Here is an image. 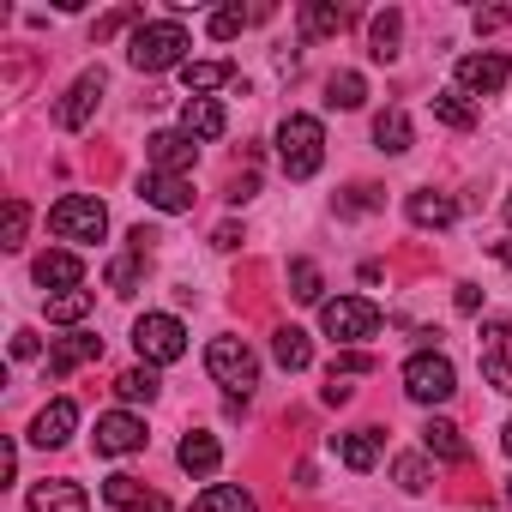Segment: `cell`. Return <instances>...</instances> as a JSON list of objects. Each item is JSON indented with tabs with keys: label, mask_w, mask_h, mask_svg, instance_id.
Returning <instances> with one entry per match:
<instances>
[{
	"label": "cell",
	"mask_w": 512,
	"mask_h": 512,
	"mask_svg": "<svg viewBox=\"0 0 512 512\" xmlns=\"http://www.w3.org/2000/svg\"><path fill=\"white\" fill-rule=\"evenodd\" d=\"M181 55H187V31L175 19H145L127 37V61L139 73H169V67H181Z\"/></svg>",
	"instance_id": "6da1fadb"
},
{
	"label": "cell",
	"mask_w": 512,
	"mask_h": 512,
	"mask_svg": "<svg viewBox=\"0 0 512 512\" xmlns=\"http://www.w3.org/2000/svg\"><path fill=\"white\" fill-rule=\"evenodd\" d=\"M278 163H284L290 181L320 175V163H326V127H320L314 115H290V121L278 127Z\"/></svg>",
	"instance_id": "7a4b0ae2"
},
{
	"label": "cell",
	"mask_w": 512,
	"mask_h": 512,
	"mask_svg": "<svg viewBox=\"0 0 512 512\" xmlns=\"http://www.w3.org/2000/svg\"><path fill=\"white\" fill-rule=\"evenodd\" d=\"M133 350L151 362V368H169L187 356V326L175 314H139L133 320Z\"/></svg>",
	"instance_id": "3957f363"
},
{
	"label": "cell",
	"mask_w": 512,
	"mask_h": 512,
	"mask_svg": "<svg viewBox=\"0 0 512 512\" xmlns=\"http://www.w3.org/2000/svg\"><path fill=\"white\" fill-rule=\"evenodd\" d=\"M49 229H55L61 241H103L109 211H103V199H91V193H67V199H55Z\"/></svg>",
	"instance_id": "277c9868"
},
{
	"label": "cell",
	"mask_w": 512,
	"mask_h": 512,
	"mask_svg": "<svg viewBox=\"0 0 512 512\" xmlns=\"http://www.w3.org/2000/svg\"><path fill=\"white\" fill-rule=\"evenodd\" d=\"M404 392H410L416 404H446V398L458 392V368H452L440 350H422V356L404 362Z\"/></svg>",
	"instance_id": "5b68a950"
},
{
	"label": "cell",
	"mask_w": 512,
	"mask_h": 512,
	"mask_svg": "<svg viewBox=\"0 0 512 512\" xmlns=\"http://www.w3.org/2000/svg\"><path fill=\"white\" fill-rule=\"evenodd\" d=\"M205 368H211V380H217V386H229V392H241V398H247V386H253V380H260V356H253L241 338H211Z\"/></svg>",
	"instance_id": "8992f818"
},
{
	"label": "cell",
	"mask_w": 512,
	"mask_h": 512,
	"mask_svg": "<svg viewBox=\"0 0 512 512\" xmlns=\"http://www.w3.org/2000/svg\"><path fill=\"white\" fill-rule=\"evenodd\" d=\"M320 326H326V338H338V344H362V338L380 332V308L362 302V296H338V302L320 308Z\"/></svg>",
	"instance_id": "52a82bcc"
},
{
	"label": "cell",
	"mask_w": 512,
	"mask_h": 512,
	"mask_svg": "<svg viewBox=\"0 0 512 512\" xmlns=\"http://www.w3.org/2000/svg\"><path fill=\"white\" fill-rule=\"evenodd\" d=\"M512 79V61L506 55H464L458 61V91L464 97H500Z\"/></svg>",
	"instance_id": "ba28073f"
},
{
	"label": "cell",
	"mask_w": 512,
	"mask_h": 512,
	"mask_svg": "<svg viewBox=\"0 0 512 512\" xmlns=\"http://www.w3.org/2000/svg\"><path fill=\"white\" fill-rule=\"evenodd\" d=\"M103 85H109V79H103V67H91V73H79V79H73V91L61 97V109H55V121H61L67 133H79V127H85V121L97 115V103H103Z\"/></svg>",
	"instance_id": "9c48e42d"
},
{
	"label": "cell",
	"mask_w": 512,
	"mask_h": 512,
	"mask_svg": "<svg viewBox=\"0 0 512 512\" xmlns=\"http://www.w3.org/2000/svg\"><path fill=\"white\" fill-rule=\"evenodd\" d=\"M97 452L103 458H127V452H139L145 446V422L139 416H127V410H109V416H97Z\"/></svg>",
	"instance_id": "30bf717a"
},
{
	"label": "cell",
	"mask_w": 512,
	"mask_h": 512,
	"mask_svg": "<svg viewBox=\"0 0 512 512\" xmlns=\"http://www.w3.org/2000/svg\"><path fill=\"white\" fill-rule=\"evenodd\" d=\"M482 374L494 392H512V320H494L482 332Z\"/></svg>",
	"instance_id": "8fae6325"
},
{
	"label": "cell",
	"mask_w": 512,
	"mask_h": 512,
	"mask_svg": "<svg viewBox=\"0 0 512 512\" xmlns=\"http://www.w3.org/2000/svg\"><path fill=\"white\" fill-rule=\"evenodd\" d=\"M31 278H37L43 290L67 296V290H79V284H85V260H79V253H67V247H55V253H43V260L31 266Z\"/></svg>",
	"instance_id": "7c38bea8"
},
{
	"label": "cell",
	"mask_w": 512,
	"mask_h": 512,
	"mask_svg": "<svg viewBox=\"0 0 512 512\" xmlns=\"http://www.w3.org/2000/svg\"><path fill=\"white\" fill-rule=\"evenodd\" d=\"M145 151H151V169H157V175H187L193 157H199V145H193L187 133H151Z\"/></svg>",
	"instance_id": "4fadbf2b"
},
{
	"label": "cell",
	"mask_w": 512,
	"mask_h": 512,
	"mask_svg": "<svg viewBox=\"0 0 512 512\" xmlns=\"http://www.w3.org/2000/svg\"><path fill=\"white\" fill-rule=\"evenodd\" d=\"M103 500L121 506V512H169V500H163L157 488H145L139 476H109V482H103Z\"/></svg>",
	"instance_id": "5bb4252c"
},
{
	"label": "cell",
	"mask_w": 512,
	"mask_h": 512,
	"mask_svg": "<svg viewBox=\"0 0 512 512\" xmlns=\"http://www.w3.org/2000/svg\"><path fill=\"white\" fill-rule=\"evenodd\" d=\"M139 193H145V205H157V211H193V181L187 175H145L139 181Z\"/></svg>",
	"instance_id": "9a60e30c"
},
{
	"label": "cell",
	"mask_w": 512,
	"mask_h": 512,
	"mask_svg": "<svg viewBox=\"0 0 512 512\" xmlns=\"http://www.w3.org/2000/svg\"><path fill=\"white\" fill-rule=\"evenodd\" d=\"M73 428H79V404H73V398H55V404L31 422V440H37V446H67Z\"/></svg>",
	"instance_id": "2e32d148"
},
{
	"label": "cell",
	"mask_w": 512,
	"mask_h": 512,
	"mask_svg": "<svg viewBox=\"0 0 512 512\" xmlns=\"http://www.w3.org/2000/svg\"><path fill=\"white\" fill-rule=\"evenodd\" d=\"M223 127H229V115H223L217 97H187V109H181V133L187 139H217Z\"/></svg>",
	"instance_id": "e0dca14e"
},
{
	"label": "cell",
	"mask_w": 512,
	"mask_h": 512,
	"mask_svg": "<svg viewBox=\"0 0 512 512\" xmlns=\"http://www.w3.org/2000/svg\"><path fill=\"white\" fill-rule=\"evenodd\" d=\"M175 458H181V470H193V476H211L217 464H223V446H217V434H181V446H175Z\"/></svg>",
	"instance_id": "ac0fdd59"
},
{
	"label": "cell",
	"mask_w": 512,
	"mask_h": 512,
	"mask_svg": "<svg viewBox=\"0 0 512 512\" xmlns=\"http://www.w3.org/2000/svg\"><path fill=\"white\" fill-rule=\"evenodd\" d=\"M31 512H91L79 482H37L31 488Z\"/></svg>",
	"instance_id": "d6986e66"
},
{
	"label": "cell",
	"mask_w": 512,
	"mask_h": 512,
	"mask_svg": "<svg viewBox=\"0 0 512 512\" xmlns=\"http://www.w3.org/2000/svg\"><path fill=\"white\" fill-rule=\"evenodd\" d=\"M97 356H103V338L79 332V338H67V344H55V350H49V374H55V380H67L79 362H97Z\"/></svg>",
	"instance_id": "ffe728a7"
},
{
	"label": "cell",
	"mask_w": 512,
	"mask_h": 512,
	"mask_svg": "<svg viewBox=\"0 0 512 512\" xmlns=\"http://www.w3.org/2000/svg\"><path fill=\"white\" fill-rule=\"evenodd\" d=\"M404 211H410V223H416V229H446V223L458 217V205H452L446 193H410V199H404Z\"/></svg>",
	"instance_id": "44dd1931"
},
{
	"label": "cell",
	"mask_w": 512,
	"mask_h": 512,
	"mask_svg": "<svg viewBox=\"0 0 512 512\" xmlns=\"http://www.w3.org/2000/svg\"><path fill=\"white\" fill-rule=\"evenodd\" d=\"M422 446H428L434 458H446V464H464V458H470V446H464V434H458V428H452L446 416H434V422L422 428Z\"/></svg>",
	"instance_id": "7402d4cb"
},
{
	"label": "cell",
	"mask_w": 512,
	"mask_h": 512,
	"mask_svg": "<svg viewBox=\"0 0 512 512\" xmlns=\"http://www.w3.org/2000/svg\"><path fill=\"white\" fill-rule=\"evenodd\" d=\"M229 79H235V67H229V61H187V67H181V85H187L193 97H211V91H217V85H229Z\"/></svg>",
	"instance_id": "603a6c76"
},
{
	"label": "cell",
	"mask_w": 512,
	"mask_h": 512,
	"mask_svg": "<svg viewBox=\"0 0 512 512\" xmlns=\"http://www.w3.org/2000/svg\"><path fill=\"white\" fill-rule=\"evenodd\" d=\"M272 356H278V368L302 374V368L314 362V344H308V332H302V326H284V332L272 338Z\"/></svg>",
	"instance_id": "cb8c5ba5"
},
{
	"label": "cell",
	"mask_w": 512,
	"mask_h": 512,
	"mask_svg": "<svg viewBox=\"0 0 512 512\" xmlns=\"http://www.w3.org/2000/svg\"><path fill=\"white\" fill-rule=\"evenodd\" d=\"M398 37H404V13H398V7H386V13H374V25H368V43H374V61H392V55H398Z\"/></svg>",
	"instance_id": "d4e9b609"
},
{
	"label": "cell",
	"mask_w": 512,
	"mask_h": 512,
	"mask_svg": "<svg viewBox=\"0 0 512 512\" xmlns=\"http://www.w3.org/2000/svg\"><path fill=\"white\" fill-rule=\"evenodd\" d=\"M374 145H380L386 157H404V151H410V115H404V109H386V115L374 121Z\"/></svg>",
	"instance_id": "484cf974"
},
{
	"label": "cell",
	"mask_w": 512,
	"mask_h": 512,
	"mask_svg": "<svg viewBox=\"0 0 512 512\" xmlns=\"http://www.w3.org/2000/svg\"><path fill=\"white\" fill-rule=\"evenodd\" d=\"M338 458H344L350 470H374V464H380V434H374V428L344 434V440H338Z\"/></svg>",
	"instance_id": "4316f807"
},
{
	"label": "cell",
	"mask_w": 512,
	"mask_h": 512,
	"mask_svg": "<svg viewBox=\"0 0 512 512\" xmlns=\"http://www.w3.org/2000/svg\"><path fill=\"white\" fill-rule=\"evenodd\" d=\"M199 512H260V506H253V494L235 488V482H211V488L199 494Z\"/></svg>",
	"instance_id": "83f0119b"
},
{
	"label": "cell",
	"mask_w": 512,
	"mask_h": 512,
	"mask_svg": "<svg viewBox=\"0 0 512 512\" xmlns=\"http://www.w3.org/2000/svg\"><path fill=\"white\" fill-rule=\"evenodd\" d=\"M350 19H344V7H332V0H308L302 7V31L308 37H338Z\"/></svg>",
	"instance_id": "f1b7e54d"
},
{
	"label": "cell",
	"mask_w": 512,
	"mask_h": 512,
	"mask_svg": "<svg viewBox=\"0 0 512 512\" xmlns=\"http://www.w3.org/2000/svg\"><path fill=\"white\" fill-rule=\"evenodd\" d=\"M157 386H163V380H157L151 368H127V374L115 380V398H121V404H151Z\"/></svg>",
	"instance_id": "f546056e"
},
{
	"label": "cell",
	"mask_w": 512,
	"mask_h": 512,
	"mask_svg": "<svg viewBox=\"0 0 512 512\" xmlns=\"http://www.w3.org/2000/svg\"><path fill=\"white\" fill-rule=\"evenodd\" d=\"M326 103H332V109H362V103H368V85H362V73H332V85H326Z\"/></svg>",
	"instance_id": "4dcf8cb0"
},
{
	"label": "cell",
	"mask_w": 512,
	"mask_h": 512,
	"mask_svg": "<svg viewBox=\"0 0 512 512\" xmlns=\"http://www.w3.org/2000/svg\"><path fill=\"white\" fill-rule=\"evenodd\" d=\"M434 115H440L446 127H458V133H464V127H476V109L464 103V91H440V97H434Z\"/></svg>",
	"instance_id": "1f68e13d"
},
{
	"label": "cell",
	"mask_w": 512,
	"mask_h": 512,
	"mask_svg": "<svg viewBox=\"0 0 512 512\" xmlns=\"http://www.w3.org/2000/svg\"><path fill=\"white\" fill-rule=\"evenodd\" d=\"M91 314V290H67V296H49V320L55 326H73Z\"/></svg>",
	"instance_id": "d6a6232c"
},
{
	"label": "cell",
	"mask_w": 512,
	"mask_h": 512,
	"mask_svg": "<svg viewBox=\"0 0 512 512\" xmlns=\"http://www.w3.org/2000/svg\"><path fill=\"white\" fill-rule=\"evenodd\" d=\"M25 229H31V205L25 199H7V217H0V247H25Z\"/></svg>",
	"instance_id": "836d02e7"
},
{
	"label": "cell",
	"mask_w": 512,
	"mask_h": 512,
	"mask_svg": "<svg viewBox=\"0 0 512 512\" xmlns=\"http://www.w3.org/2000/svg\"><path fill=\"white\" fill-rule=\"evenodd\" d=\"M320 290H326V284H320V266H314V260H296V266H290V296H296V302H320Z\"/></svg>",
	"instance_id": "e575fe53"
},
{
	"label": "cell",
	"mask_w": 512,
	"mask_h": 512,
	"mask_svg": "<svg viewBox=\"0 0 512 512\" xmlns=\"http://www.w3.org/2000/svg\"><path fill=\"white\" fill-rule=\"evenodd\" d=\"M139 266H145V253H121V260L109 266V290L115 296H133L139 290Z\"/></svg>",
	"instance_id": "d590c367"
},
{
	"label": "cell",
	"mask_w": 512,
	"mask_h": 512,
	"mask_svg": "<svg viewBox=\"0 0 512 512\" xmlns=\"http://www.w3.org/2000/svg\"><path fill=\"white\" fill-rule=\"evenodd\" d=\"M247 25H253V13H241V7H217V13H211V37H217V43L241 37Z\"/></svg>",
	"instance_id": "8d00e7d4"
},
{
	"label": "cell",
	"mask_w": 512,
	"mask_h": 512,
	"mask_svg": "<svg viewBox=\"0 0 512 512\" xmlns=\"http://www.w3.org/2000/svg\"><path fill=\"white\" fill-rule=\"evenodd\" d=\"M392 476H398V488H410V494H422V488H428V458H416V452H404V458L392 464Z\"/></svg>",
	"instance_id": "74e56055"
},
{
	"label": "cell",
	"mask_w": 512,
	"mask_h": 512,
	"mask_svg": "<svg viewBox=\"0 0 512 512\" xmlns=\"http://www.w3.org/2000/svg\"><path fill=\"white\" fill-rule=\"evenodd\" d=\"M338 211H344V217H368V211H380V187H350V193H338Z\"/></svg>",
	"instance_id": "f35d334b"
},
{
	"label": "cell",
	"mask_w": 512,
	"mask_h": 512,
	"mask_svg": "<svg viewBox=\"0 0 512 512\" xmlns=\"http://www.w3.org/2000/svg\"><path fill=\"white\" fill-rule=\"evenodd\" d=\"M368 368H374V362H368L362 350H344V356L332 362V380H350V374H368Z\"/></svg>",
	"instance_id": "ab89813d"
},
{
	"label": "cell",
	"mask_w": 512,
	"mask_h": 512,
	"mask_svg": "<svg viewBox=\"0 0 512 512\" xmlns=\"http://www.w3.org/2000/svg\"><path fill=\"white\" fill-rule=\"evenodd\" d=\"M512 25V7H482L476 13V31H506Z\"/></svg>",
	"instance_id": "60d3db41"
},
{
	"label": "cell",
	"mask_w": 512,
	"mask_h": 512,
	"mask_svg": "<svg viewBox=\"0 0 512 512\" xmlns=\"http://www.w3.org/2000/svg\"><path fill=\"white\" fill-rule=\"evenodd\" d=\"M13 356H19V362L43 356V338H37V332H13Z\"/></svg>",
	"instance_id": "b9f144b4"
},
{
	"label": "cell",
	"mask_w": 512,
	"mask_h": 512,
	"mask_svg": "<svg viewBox=\"0 0 512 512\" xmlns=\"http://www.w3.org/2000/svg\"><path fill=\"white\" fill-rule=\"evenodd\" d=\"M127 19H139V13H133V7H127V13H109V19H97V37H115V31H121V25H127Z\"/></svg>",
	"instance_id": "7bdbcfd3"
},
{
	"label": "cell",
	"mask_w": 512,
	"mask_h": 512,
	"mask_svg": "<svg viewBox=\"0 0 512 512\" xmlns=\"http://www.w3.org/2000/svg\"><path fill=\"white\" fill-rule=\"evenodd\" d=\"M211 241H217V247H241V229H235V223H217V235H211Z\"/></svg>",
	"instance_id": "ee69618b"
},
{
	"label": "cell",
	"mask_w": 512,
	"mask_h": 512,
	"mask_svg": "<svg viewBox=\"0 0 512 512\" xmlns=\"http://www.w3.org/2000/svg\"><path fill=\"white\" fill-rule=\"evenodd\" d=\"M476 302H482V296H476V284H458V308H464V314H476Z\"/></svg>",
	"instance_id": "f6af8a7d"
},
{
	"label": "cell",
	"mask_w": 512,
	"mask_h": 512,
	"mask_svg": "<svg viewBox=\"0 0 512 512\" xmlns=\"http://www.w3.org/2000/svg\"><path fill=\"white\" fill-rule=\"evenodd\" d=\"M494 260H500V266H512V235H506V241H494Z\"/></svg>",
	"instance_id": "bcb514c9"
},
{
	"label": "cell",
	"mask_w": 512,
	"mask_h": 512,
	"mask_svg": "<svg viewBox=\"0 0 512 512\" xmlns=\"http://www.w3.org/2000/svg\"><path fill=\"white\" fill-rule=\"evenodd\" d=\"M500 440H506V452H512V422H506V434H500Z\"/></svg>",
	"instance_id": "7dc6e473"
},
{
	"label": "cell",
	"mask_w": 512,
	"mask_h": 512,
	"mask_svg": "<svg viewBox=\"0 0 512 512\" xmlns=\"http://www.w3.org/2000/svg\"><path fill=\"white\" fill-rule=\"evenodd\" d=\"M506 223H512V193H506Z\"/></svg>",
	"instance_id": "c3c4849f"
},
{
	"label": "cell",
	"mask_w": 512,
	"mask_h": 512,
	"mask_svg": "<svg viewBox=\"0 0 512 512\" xmlns=\"http://www.w3.org/2000/svg\"><path fill=\"white\" fill-rule=\"evenodd\" d=\"M506 506H512V476H506Z\"/></svg>",
	"instance_id": "681fc988"
}]
</instances>
